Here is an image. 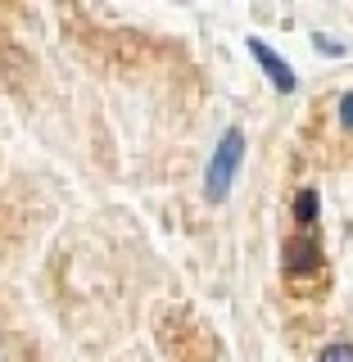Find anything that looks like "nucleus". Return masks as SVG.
<instances>
[{"label": "nucleus", "mask_w": 353, "mask_h": 362, "mask_svg": "<svg viewBox=\"0 0 353 362\" xmlns=\"http://www.w3.org/2000/svg\"><path fill=\"white\" fill-rule=\"evenodd\" d=\"M241 158H245V132L231 127L218 145H213L209 173H204V195H209L213 204L226 199V190H231V181H236V168H241Z\"/></svg>", "instance_id": "obj_1"}, {"label": "nucleus", "mask_w": 353, "mask_h": 362, "mask_svg": "<svg viewBox=\"0 0 353 362\" xmlns=\"http://www.w3.org/2000/svg\"><path fill=\"white\" fill-rule=\"evenodd\" d=\"M249 54H254V59L263 64L267 82L277 86V90H286V95H290V90H294V68H290L286 59H281V54L272 50V45H263V41H258V37H249Z\"/></svg>", "instance_id": "obj_2"}, {"label": "nucleus", "mask_w": 353, "mask_h": 362, "mask_svg": "<svg viewBox=\"0 0 353 362\" xmlns=\"http://www.w3.org/2000/svg\"><path fill=\"white\" fill-rule=\"evenodd\" d=\"M317 362H353V344H326Z\"/></svg>", "instance_id": "obj_5"}, {"label": "nucleus", "mask_w": 353, "mask_h": 362, "mask_svg": "<svg viewBox=\"0 0 353 362\" xmlns=\"http://www.w3.org/2000/svg\"><path fill=\"white\" fill-rule=\"evenodd\" d=\"M317 267H322V245H317L308 231L294 235V240L286 245V272L290 276H308V272H317Z\"/></svg>", "instance_id": "obj_3"}, {"label": "nucleus", "mask_w": 353, "mask_h": 362, "mask_svg": "<svg viewBox=\"0 0 353 362\" xmlns=\"http://www.w3.org/2000/svg\"><path fill=\"white\" fill-rule=\"evenodd\" d=\"M340 122H345V127L353 132V90H349L345 100H340Z\"/></svg>", "instance_id": "obj_6"}, {"label": "nucleus", "mask_w": 353, "mask_h": 362, "mask_svg": "<svg viewBox=\"0 0 353 362\" xmlns=\"http://www.w3.org/2000/svg\"><path fill=\"white\" fill-rule=\"evenodd\" d=\"M294 222H299L303 231H313V222H317V190H299V195H294Z\"/></svg>", "instance_id": "obj_4"}]
</instances>
